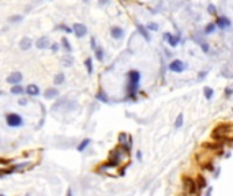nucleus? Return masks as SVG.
I'll return each instance as SVG.
<instances>
[{
    "label": "nucleus",
    "instance_id": "2",
    "mask_svg": "<svg viewBox=\"0 0 233 196\" xmlns=\"http://www.w3.org/2000/svg\"><path fill=\"white\" fill-rule=\"evenodd\" d=\"M128 79H130V86H128V93L131 97H134V91L138 89L139 80H140V74L138 71H131L128 74Z\"/></svg>",
    "mask_w": 233,
    "mask_h": 196
},
{
    "label": "nucleus",
    "instance_id": "5",
    "mask_svg": "<svg viewBox=\"0 0 233 196\" xmlns=\"http://www.w3.org/2000/svg\"><path fill=\"white\" fill-rule=\"evenodd\" d=\"M169 70L172 72H183L185 70V64L181 60H173L169 64Z\"/></svg>",
    "mask_w": 233,
    "mask_h": 196
},
{
    "label": "nucleus",
    "instance_id": "35",
    "mask_svg": "<svg viewBox=\"0 0 233 196\" xmlns=\"http://www.w3.org/2000/svg\"><path fill=\"white\" fill-rule=\"evenodd\" d=\"M67 196H72V191H71V188H68V191H67Z\"/></svg>",
    "mask_w": 233,
    "mask_h": 196
},
{
    "label": "nucleus",
    "instance_id": "40",
    "mask_svg": "<svg viewBox=\"0 0 233 196\" xmlns=\"http://www.w3.org/2000/svg\"><path fill=\"white\" fill-rule=\"evenodd\" d=\"M27 196H29V195H27Z\"/></svg>",
    "mask_w": 233,
    "mask_h": 196
},
{
    "label": "nucleus",
    "instance_id": "28",
    "mask_svg": "<svg viewBox=\"0 0 233 196\" xmlns=\"http://www.w3.org/2000/svg\"><path fill=\"white\" fill-rule=\"evenodd\" d=\"M10 21H11V22H19V21H22V17H21V15H15V17H11Z\"/></svg>",
    "mask_w": 233,
    "mask_h": 196
},
{
    "label": "nucleus",
    "instance_id": "29",
    "mask_svg": "<svg viewBox=\"0 0 233 196\" xmlns=\"http://www.w3.org/2000/svg\"><path fill=\"white\" fill-rule=\"evenodd\" d=\"M147 29H150V30H158V25H156V23H149Z\"/></svg>",
    "mask_w": 233,
    "mask_h": 196
},
{
    "label": "nucleus",
    "instance_id": "18",
    "mask_svg": "<svg viewBox=\"0 0 233 196\" xmlns=\"http://www.w3.org/2000/svg\"><path fill=\"white\" fill-rule=\"evenodd\" d=\"M89 144H90V139H83V140L79 143V146H78V151H83Z\"/></svg>",
    "mask_w": 233,
    "mask_h": 196
},
{
    "label": "nucleus",
    "instance_id": "7",
    "mask_svg": "<svg viewBox=\"0 0 233 196\" xmlns=\"http://www.w3.org/2000/svg\"><path fill=\"white\" fill-rule=\"evenodd\" d=\"M225 139H221V140H215V142H207L205 143L203 146L206 147V148H210V150H220L221 147H222V144H224Z\"/></svg>",
    "mask_w": 233,
    "mask_h": 196
},
{
    "label": "nucleus",
    "instance_id": "27",
    "mask_svg": "<svg viewBox=\"0 0 233 196\" xmlns=\"http://www.w3.org/2000/svg\"><path fill=\"white\" fill-rule=\"evenodd\" d=\"M126 139H127V135L126 134H120V135H119V142H120V144H123V146H126Z\"/></svg>",
    "mask_w": 233,
    "mask_h": 196
},
{
    "label": "nucleus",
    "instance_id": "24",
    "mask_svg": "<svg viewBox=\"0 0 233 196\" xmlns=\"http://www.w3.org/2000/svg\"><path fill=\"white\" fill-rule=\"evenodd\" d=\"M183 125V115L180 113L179 116H177V119H176V121H175V127L176 128H180Z\"/></svg>",
    "mask_w": 233,
    "mask_h": 196
},
{
    "label": "nucleus",
    "instance_id": "11",
    "mask_svg": "<svg viewBox=\"0 0 233 196\" xmlns=\"http://www.w3.org/2000/svg\"><path fill=\"white\" fill-rule=\"evenodd\" d=\"M49 40L46 38V37H42V38H38L37 40V42H36V46L38 49H46L48 46H49Z\"/></svg>",
    "mask_w": 233,
    "mask_h": 196
},
{
    "label": "nucleus",
    "instance_id": "30",
    "mask_svg": "<svg viewBox=\"0 0 233 196\" xmlns=\"http://www.w3.org/2000/svg\"><path fill=\"white\" fill-rule=\"evenodd\" d=\"M201 46H202V49H203V52H209V45L206 44V42H203V44H201Z\"/></svg>",
    "mask_w": 233,
    "mask_h": 196
},
{
    "label": "nucleus",
    "instance_id": "22",
    "mask_svg": "<svg viewBox=\"0 0 233 196\" xmlns=\"http://www.w3.org/2000/svg\"><path fill=\"white\" fill-rule=\"evenodd\" d=\"M213 94H214V91H213L211 87H205V97H206V99H211Z\"/></svg>",
    "mask_w": 233,
    "mask_h": 196
},
{
    "label": "nucleus",
    "instance_id": "32",
    "mask_svg": "<svg viewBox=\"0 0 233 196\" xmlns=\"http://www.w3.org/2000/svg\"><path fill=\"white\" fill-rule=\"evenodd\" d=\"M98 98L101 99V101H104V102H106V101H108L106 98H105V95H101V94H98Z\"/></svg>",
    "mask_w": 233,
    "mask_h": 196
},
{
    "label": "nucleus",
    "instance_id": "21",
    "mask_svg": "<svg viewBox=\"0 0 233 196\" xmlns=\"http://www.w3.org/2000/svg\"><path fill=\"white\" fill-rule=\"evenodd\" d=\"M11 93L12 94H22L23 93V87L19 85H15L14 87H11Z\"/></svg>",
    "mask_w": 233,
    "mask_h": 196
},
{
    "label": "nucleus",
    "instance_id": "16",
    "mask_svg": "<svg viewBox=\"0 0 233 196\" xmlns=\"http://www.w3.org/2000/svg\"><path fill=\"white\" fill-rule=\"evenodd\" d=\"M207 183H206V178L203 177V176H198V180H196V187L198 189H203V188H206Z\"/></svg>",
    "mask_w": 233,
    "mask_h": 196
},
{
    "label": "nucleus",
    "instance_id": "1",
    "mask_svg": "<svg viewBox=\"0 0 233 196\" xmlns=\"http://www.w3.org/2000/svg\"><path fill=\"white\" fill-rule=\"evenodd\" d=\"M183 188H184V193H185V196H198L196 183L194 181L192 178L184 176L183 177Z\"/></svg>",
    "mask_w": 233,
    "mask_h": 196
},
{
    "label": "nucleus",
    "instance_id": "3",
    "mask_svg": "<svg viewBox=\"0 0 233 196\" xmlns=\"http://www.w3.org/2000/svg\"><path fill=\"white\" fill-rule=\"evenodd\" d=\"M229 129H230V127H229V125L222 124V125H220V127H217V128L213 131L211 136H213V139H215V140H221V139H225V135L229 132Z\"/></svg>",
    "mask_w": 233,
    "mask_h": 196
},
{
    "label": "nucleus",
    "instance_id": "17",
    "mask_svg": "<svg viewBox=\"0 0 233 196\" xmlns=\"http://www.w3.org/2000/svg\"><path fill=\"white\" fill-rule=\"evenodd\" d=\"M136 27H138V30L140 31V34H142V36H143L145 38H146V40H147V41L150 40V36H149L147 30H146V29H145V27L142 26V25H139V23H138V25H136Z\"/></svg>",
    "mask_w": 233,
    "mask_h": 196
},
{
    "label": "nucleus",
    "instance_id": "37",
    "mask_svg": "<svg viewBox=\"0 0 233 196\" xmlns=\"http://www.w3.org/2000/svg\"><path fill=\"white\" fill-rule=\"evenodd\" d=\"M136 155H138V159L139 161L142 159V154H140V151H138V154H136Z\"/></svg>",
    "mask_w": 233,
    "mask_h": 196
},
{
    "label": "nucleus",
    "instance_id": "33",
    "mask_svg": "<svg viewBox=\"0 0 233 196\" xmlns=\"http://www.w3.org/2000/svg\"><path fill=\"white\" fill-rule=\"evenodd\" d=\"M232 93H233L232 89H226V90H225V94H226V95H230Z\"/></svg>",
    "mask_w": 233,
    "mask_h": 196
},
{
    "label": "nucleus",
    "instance_id": "39",
    "mask_svg": "<svg viewBox=\"0 0 233 196\" xmlns=\"http://www.w3.org/2000/svg\"><path fill=\"white\" fill-rule=\"evenodd\" d=\"M0 196H4V195H0Z\"/></svg>",
    "mask_w": 233,
    "mask_h": 196
},
{
    "label": "nucleus",
    "instance_id": "31",
    "mask_svg": "<svg viewBox=\"0 0 233 196\" xmlns=\"http://www.w3.org/2000/svg\"><path fill=\"white\" fill-rule=\"evenodd\" d=\"M209 12H210V14H215V12H217V11H215V7L213 4L209 6Z\"/></svg>",
    "mask_w": 233,
    "mask_h": 196
},
{
    "label": "nucleus",
    "instance_id": "10",
    "mask_svg": "<svg viewBox=\"0 0 233 196\" xmlns=\"http://www.w3.org/2000/svg\"><path fill=\"white\" fill-rule=\"evenodd\" d=\"M21 80H22V74H21V72H12V74L7 78V82H8V83H12V85H18Z\"/></svg>",
    "mask_w": 233,
    "mask_h": 196
},
{
    "label": "nucleus",
    "instance_id": "14",
    "mask_svg": "<svg viewBox=\"0 0 233 196\" xmlns=\"http://www.w3.org/2000/svg\"><path fill=\"white\" fill-rule=\"evenodd\" d=\"M45 98H48V99H52V98H55V97H57L59 95V91H57V89H53V87H50V89H48V90H45Z\"/></svg>",
    "mask_w": 233,
    "mask_h": 196
},
{
    "label": "nucleus",
    "instance_id": "23",
    "mask_svg": "<svg viewBox=\"0 0 233 196\" xmlns=\"http://www.w3.org/2000/svg\"><path fill=\"white\" fill-rule=\"evenodd\" d=\"M215 26H217L215 23H209V25H207V26H206V29H205V31H206V34H210V33H213V31L215 30Z\"/></svg>",
    "mask_w": 233,
    "mask_h": 196
},
{
    "label": "nucleus",
    "instance_id": "34",
    "mask_svg": "<svg viewBox=\"0 0 233 196\" xmlns=\"http://www.w3.org/2000/svg\"><path fill=\"white\" fill-rule=\"evenodd\" d=\"M206 169H209V170H213V169H214V166H213V165H206Z\"/></svg>",
    "mask_w": 233,
    "mask_h": 196
},
{
    "label": "nucleus",
    "instance_id": "15",
    "mask_svg": "<svg viewBox=\"0 0 233 196\" xmlns=\"http://www.w3.org/2000/svg\"><path fill=\"white\" fill-rule=\"evenodd\" d=\"M26 93L29 94V95H38V94H40V89H38L36 85H29L26 87Z\"/></svg>",
    "mask_w": 233,
    "mask_h": 196
},
{
    "label": "nucleus",
    "instance_id": "38",
    "mask_svg": "<svg viewBox=\"0 0 233 196\" xmlns=\"http://www.w3.org/2000/svg\"><path fill=\"white\" fill-rule=\"evenodd\" d=\"M52 49H53L55 52H56V50H57V45H52Z\"/></svg>",
    "mask_w": 233,
    "mask_h": 196
},
{
    "label": "nucleus",
    "instance_id": "4",
    "mask_svg": "<svg viewBox=\"0 0 233 196\" xmlns=\"http://www.w3.org/2000/svg\"><path fill=\"white\" fill-rule=\"evenodd\" d=\"M7 124H8L10 127H19V125L23 124V120L19 115H17V113H11V115L7 116Z\"/></svg>",
    "mask_w": 233,
    "mask_h": 196
},
{
    "label": "nucleus",
    "instance_id": "6",
    "mask_svg": "<svg viewBox=\"0 0 233 196\" xmlns=\"http://www.w3.org/2000/svg\"><path fill=\"white\" fill-rule=\"evenodd\" d=\"M74 33H75L76 37H83V36H86L87 29H86V26L82 25V23H75V25H74Z\"/></svg>",
    "mask_w": 233,
    "mask_h": 196
},
{
    "label": "nucleus",
    "instance_id": "8",
    "mask_svg": "<svg viewBox=\"0 0 233 196\" xmlns=\"http://www.w3.org/2000/svg\"><path fill=\"white\" fill-rule=\"evenodd\" d=\"M164 38L168 41V44H169L170 46H176V45L179 44V41H180L179 36H172L170 33H165V34H164Z\"/></svg>",
    "mask_w": 233,
    "mask_h": 196
},
{
    "label": "nucleus",
    "instance_id": "20",
    "mask_svg": "<svg viewBox=\"0 0 233 196\" xmlns=\"http://www.w3.org/2000/svg\"><path fill=\"white\" fill-rule=\"evenodd\" d=\"M53 82H55V85H62V83L64 82V75L63 74H57V75L55 76Z\"/></svg>",
    "mask_w": 233,
    "mask_h": 196
},
{
    "label": "nucleus",
    "instance_id": "25",
    "mask_svg": "<svg viewBox=\"0 0 233 196\" xmlns=\"http://www.w3.org/2000/svg\"><path fill=\"white\" fill-rule=\"evenodd\" d=\"M62 44H63V46H64V48H66V49H67L68 52H71V50H72L71 45H70V42H68V40H67V38H64V37H63V38H62Z\"/></svg>",
    "mask_w": 233,
    "mask_h": 196
},
{
    "label": "nucleus",
    "instance_id": "12",
    "mask_svg": "<svg viewBox=\"0 0 233 196\" xmlns=\"http://www.w3.org/2000/svg\"><path fill=\"white\" fill-rule=\"evenodd\" d=\"M32 40L29 38V37H23L22 40H21V42H19V46H21V49H23V50H27V49L32 48Z\"/></svg>",
    "mask_w": 233,
    "mask_h": 196
},
{
    "label": "nucleus",
    "instance_id": "26",
    "mask_svg": "<svg viewBox=\"0 0 233 196\" xmlns=\"http://www.w3.org/2000/svg\"><path fill=\"white\" fill-rule=\"evenodd\" d=\"M95 56H97V59H98L100 61H102L104 59V52L101 48H95Z\"/></svg>",
    "mask_w": 233,
    "mask_h": 196
},
{
    "label": "nucleus",
    "instance_id": "13",
    "mask_svg": "<svg viewBox=\"0 0 233 196\" xmlns=\"http://www.w3.org/2000/svg\"><path fill=\"white\" fill-rule=\"evenodd\" d=\"M215 25H217V26H220L221 29H225V27L230 26V21H229L228 18H225V17H220V18H217Z\"/></svg>",
    "mask_w": 233,
    "mask_h": 196
},
{
    "label": "nucleus",
    "instance_id": "36",
    "mask_svg": "<svg viewBox=\"0 0 233 196\" xmlns=\"http://www.w3.org/2000/svg\"><path fill=\"white\" fill-rule=\"evenodd\" d=\"M211 191H213V189H211V188H209V189H207V193H206V196H210V195H211Z\"/></svg>",
    "mask_w": 233,
    "mask_h": 196
},
{
    "label": "nucleus",
    "instance_id": "9",
    "mask_svg": "<svg viewBox=\"0 0 233 196\" xmlns=\"http://www.w3.org/2000/svg\"><path fill=\"white\" fill-rule=\"evenodd\" d=\"M111 36H112L115 40H120V38H123V36H124V31H123L121 27L113 26L112 29H111Z\"/></svg>",
    "mask_w": 233,
    "mask_h": 196
},
{
    "label": "nucleus",
    "instance_id": "19",
    "mask_svg": "<svg viewBox=\"0 0 233 196\" xmlns=\"http://www.w3.org/2000/svg\"><path fill=\"white\" fill-rule=\"evenodd\" d=\"M85 66H86V68H87V72H89V74H91V72H93V61H91V59H90V57L86 59Z\"/></svg>",
    "mask_w": 233,
    "mask_h": 196
}]
</instances>
